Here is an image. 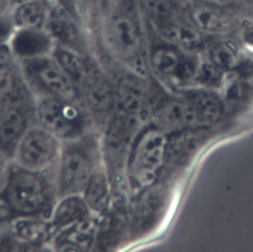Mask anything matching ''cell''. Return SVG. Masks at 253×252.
Wrapping results in <instances>:
<instances>
[{
	"instance_id": "3957f363",
	"label": "cell",
	"mask_w": 253,
	"mask_h": 252,
	"mask_svg": "<svg viewBox=\"0 0 253 252\" xmlns=\"http://www.w3.org/2000/svg\"><path fill=\"white\" fill-rule=\"evenodd\" d=\"M104 162L102 139L86 131L62 141L61 151L54 169L57 198L81 195L97 167Z\"/></svg>"
},
{
	"instance_id": "44dd1931",
	"label": "cell",
	"mask_w": 253,
	"mask_h": 252,
	"mask_svg": "<svg viewBox=\"0 0 253 252\" xmlns=\"http://www.w3.org/2000/svg\"><path fill=\"white\" fill-rule=\"evenodd\" d=\"M205 4L214 6V7H226L230 4H232L235 0H202Z\"/></svg>"
},
{
	"instance_id": "5bb4252c",
	"label": "cell",
	"mask_w": 253,
	"mask_h": 252,
	"mask_svg": "<svg viewBox=\"0 0 253 252\" xmlns=\"http://www.w3.org/2000/svg\"><path fill=\"white\" fill-rule=\"evenodd\" d=\"M49 18L46 0H25L15 4L12 27L19 31H42Z\"/></svg>"
},
{
	"instance_id": "ba28073f",
	"label": "cell",
	"mask_w": 253,
	"mask_h": 252,
	"mask_svg": "<svg viewBox=\"0 0 253 252\" xmlns=\"http://www.w3.org/2000/svg\"><path fill=\"white\" fill-rule=\"evenodd\" d=\"M36 122V100L32 92L0 108V149L11 159L27 129Z\"/></svg>"
},
{
	"instance_id": "9c48e42d",
	"label": "cell",
	"mask_w": 253,
	"mask_h": 252,
	"mask_svg": "<svg viewBox=\"0 0 253 252\" xmlns=\"http://www.w3.org/2000/svg\"><path fill=\"white\" fill-rule=\"evenodd\" d=\"M200 61L183 55L171 46H156L147 55L148 71L162 83L174 87L196 80Z\"/></svg>"
},
{
	"instance_id": "8fae6325",
	"label": "cell",
	"mask_w": 253,
	"mask_h": 252,
	"mask_svg": "<svg viewBox=\"0 0 253 252\" xmlns=\"http://www.w3.org/2000/svg\"><path fill=\"white\" fill-rule=\"evenodd\" d=\"M91 215L94 214L82 195H67L56 199L48 215V222L52 232H59Z\"/></svg>"
},
{
	"instance_id": "7a4b0ae2",
	"label": "cell",
	"mask_w": 253,
	"mask_h": 252,
	"mask_svg": "<svg viewBox=\"0 0 253 252\" xmlns=\"http://www.w3.org/2000/svg\"><path fill=\"white\" fill-rule=\"evenodd\" d=\"M101 39L106 51L125 71L147 76V54L141 28L129 9L118 6L110 10L101 27Z\"/></svg>"
},
{
	"instance_id": "6da1fadb",
	"label": "cell",
	"mask_w": 253,
	"mask_h": 252,
	"mask_svg": "<svg viewBox=\"0 0 253 252\" xmlns=\"http://www.w3.org/2000/svg\"><path fill=\"white\" fill-rule=\"evenodd\" d=\"M56 199L54 171H33L10 161L0 189V209L7 214L23 218L50 213Z\"/></svg>"
},
{
	"instance_id": "d6986e66",
	"label": "cell",
	"mask_w": 253,
	"mask_h": 252,
	"mask_svg": "<svg viewBox=\"0 0 253 252\" xmlns=\"http://www.w3.org/2000/svg\"><path fill=\"white\" fill-rule=\"evenodd\" d=\"M222 71L210 60L200 61L196 82L205 88H217L222 86Z\"/></svg>"
},
{
	"instance_id": "277c9868",
	"label": "cell",
	"mask_w": 253,
	"mask_h": 252,
	"mask_svg": "<svg viewBox=\"0 0 253 252\" xmlns=\"http://www.w3.org/2000/svg\"><path fill=\"white\" fill-rule=\"evenodd\" d=\"M166 132L157 126H143L135 135L126 160L124 178L128 190L140 194L158 179L166 161Z\"/></svg>"
},
{
	"instance_id": "8992f818",
	"label": "cell",
	"mask_w": 253,
	"mask_h": 252,
	"mask_svg": "<svg viewBox=\"0 0 253 252\" xmlns=\"http://www.w3.org/2000/svg\"><path fill=\"white\" fill-rule=\"evenodd\" d=\"M62 140L35 122L18 142L11 162L38 172H53L61 151Z\"/></svg>"
},
{
	"instance_id": "52a82bcc",
	"label": "cell",
	"mask_w": 253,
	"mask_h": 252,
	"mask_svg": "<svg viewBox=\"0 0 253 252\" xmlns=\"http://www.w3.org/2000/svg\"><path fill=\"white\" fill-rule=\"evenodd\" d=\"M36 122L53 132L62 141L87 131L88 116L78 100L37 98Z\"/></svg>"
},
{
	"instance_id": "2e32d148",
	"label": "cell",
	"mask_w": 253,
	"mask_h": 252,
	"mask_svg": "<svg viewBox=\"0 0 253 252\" xmlns=\"http://www.w3.org/2000/svg\"><path fill=\"white\" fill-rule=\"evenodd\" d=\"M161 35L165 41L180 47L192 48L201 42L199 30L194 25L180 22H169L163 24Z\"/></svg>"
},
{
	"instance_id": "30bf717a",
	"label": "cell",
	"mask_w": 253,
	"mask_h": 252,
	"mask_svg": "<svg viewBox=\"0 0 253 252\" xmlns=\"http://www.w3.org/2000/svg\"><path fill=\"white\" fill-rule=\"evenodd\" d=\"M23 76L21 63L14 49L0 44V108L30 93Z\"/></svg>"
},
{
	"instance_id": "7402d4cb",
	"label": "cell",
	"mask_w": 253,
	"mask_h": 252,
	"mask_svg": "<svg viewBox=\"0 0 253 252\" xmlns=\"http://www.w3.org/2000/svg\"><path fill=\"white\" fill-rule=\"evenodd\" d=\"M9 159L5 156V154L2 152V150L0 149V180H2V177H3V175H4V173H5V170H6V168H7V164H6V162L8 161Z\"/></svg>"
},
{
	"instance_id": "ffe728a7",
	"label": "cell",
	"mask_w": 253,
	"mask_h": 252,
	"mask_svg": "<svg viewBox=\"0 0 253 252\" xmlns=\"http://www.w3.org/2000/svg\"><path fill=\"white\" fill-rule=\"evenodd\" d=\"M12 0H0V26L8 24L12 26V13L14 9Z\"/></svg>"
},
{
	"instance_id": "ac0fdd59",
	"label": "cell",
	"mask_w": 253,
	"mask_h": 252,
	"mask_svg": "<svg viewBox=\"0 0 253 252\" xmlns=\"http://www.w3.org/2000/svg\"><path fill=\"white\" fill-rule=\"evenodd\" d=\"M209 60L221 71H229L238 65L239 53L232 44L220 42L211 48Z\"/></svg>"
},
{
	"instance_id": "603a6c76",
	"label": "cell",
	"mask_w": 253,
	"mask_h": 252,
	"mask_svg": "<svg viewBox=\"0 0 253 252\" xmlns=\"http://www.w3.org/2000/svg\"><path fill=\"white\" fill-rule=\"evenodd\" d=\"M244 39L249 44L253 45V26L249 27L246 31H244Z\"/></svg>"
},
{
	"instance_id": "5b68a950",
	"label": "cell",
	"mask_w": 253,
	"mask_h": 252,
	"mask_svg": "<svg viewBox=\"0 0 253 252\" xmlns=\"http://www.w3.org/2000/svg\"><path fill=\"white\" fill-rule=\"evenodd\" d=\"M19 59L24 79L35 99L77 100L75 85L54 54L41 52Z\"/></svg>"
},
{
	"instance_id": "7c38bea8",
	"label": "cell",
	"mask_w": 253,
	"mask_h": 252,
	"mask_svg": "<svg viewBox=\"0 0 253 252\" xmlns=\"http://www.w3.org/2000/svg\"><path fill=\"white\" fill-rule=\"evenodd\" d=\"M112 188L113 180L104 161L94 171L81 194L94 215L99 216L107 210L111 203Z\"/></svg>"
},
{
	"instance_id": "e0dca14e",
	"label": "cell",
	"mask_w": 253,
	"mask_h": 252,
	"mask_svg": "<svg viewBox=\"0 0 253 252\" xmlns=\"http://www.w3.org/2000/svg\"><path fill=\"white\" fill-rule=\"evenodd\" d=\"M188 101L193 105L204 124L217 121L222 114V103L207 90H196L190 93Z\"/></svg>"
},
{
	"instance_id": "9a60e30c",
	"label": "cell",
	"mask_w": 253,
	"mask_h": 252,
	"mask_svg": "<svg viewBox=\"0 0 253 252\" xmlns=\"http://www.w3.org/2000/svg\"><path fill=\"white\" fill-rule=\"evenodd\" d=\"M191 19L199 32L206 34H220L230 26L228 18L223 13L216 7L208 4L194 7Z\"/></svg>"
},
{
	"instance_id": "4fadbf2b",
	"label": "cell",
	"mask_w": 253,
	"mask_h": 252,
	"mask_svg": "<svg viewBox=\"0 0 253 252\" xmlns=\"http://www.w3.org/2000/svg\"><path fill=\"white\" fill-rule=\"evenodd\" d=\"M159 126L166 129H183L197 127L205 125L193 105L188 101L173 100L166 102L158 110Z\"/></svg>"
},
{
	"instance_id": "cb8c5ba5",
	"label": "cell",
	"mask_w": 253,
	"mask_h": 252,
	"mask_svg": "<svg viewBox=\"0 0 253 252\" xmlns=\"http://www.w3.org/2000/svg\"><path fill=\"white\" fill-rule=\"evenodd\" d=\"M12 1L14 2V4H18V3L22 2V1H25V0H12Z\"/></svg>"
}]
</instances>
